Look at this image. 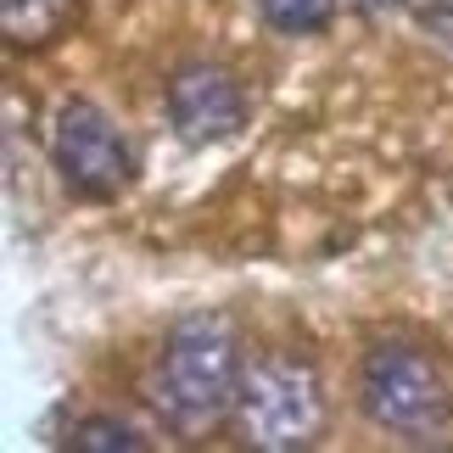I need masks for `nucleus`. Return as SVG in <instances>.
Returning <instances> with one entry per match:
<instances>
[{"label": "nucleus", "mask_w": 453, "mask_h": 453, "mask_svg": "<svg viewBox=\"0 0 453 453\" xmlns=\"http://www.w3.org/2000/svg\"><path fill=\"white\" fill-rule=\"evenodd\" d=\"M62 448H73V453H146L151 437L141 426L118 420V414H79L62 431Z\"/></svg>", "instance_id": "7"}, {"label": "nucleus", "mask_w": 453, "mask_h": 453, "mask_svg": "<svg viewBox=\"0 0 453 453\" xmlns=\"http://www.w3.org/2000/svg\"><path fill=\"white\" fill-rule=\"evenodd\" d=\"M84 0H0V28L12 50H45L79 23Z\"/></svg>", "instance_id": "6"}, {"label": "nucleus", "mask_w": 453, "mask_h": 453, "mask_svg": "<svg viewBox=\"0 0 453 453\" xmlns=\"http://www.w3.org/2000/svg\"><path fill=\"white\" fill-rule=\"evenodd\" d=\"M392 6H403L420 28L448 34V40H453V0H392Z\"/></svg>", "instance_id": "9"}, {"label": "nucleus", "mask_w": 453, "mask_h": 453, "mask_svg": "<svg viewBox=\"0 0 453 453\" xmlns=\"http://www.w3.org/2000/svg\"><path fill=\"white\" fill-rule=\"evenodd\" d=\"M241 375H247V358H241L235 325L224 313H190L157 347L146 392H151L157 420L173 437L202 442L207 431H219L235 414Z\"/></svg>", "instance_id": "1"}, {"label": "nucleus", "mask_w": 453, "mask_h": 453, "mask_svg": "<svg viewBox=\"0 0 453 453\" xmlns=\"http://www.w3.org/2000/svg\"><path fill=\"white\" fill-rule=\"evenodd\" d=\"M50 168L79 202H118L134 185V146L90 96H67L50 118Z\"/></svg>", "instance_id": "4"}, {"label": "nucleus", "mask_w": 453, "mask_h": 453, "mask_svg": "<svg viewBox=\"0 0 453 453\" xmlns=\"http://www.w3.org/2000/svg\"><path fill=\"white\" fill-rule=\"evenodd\" d=\"M325 387L319 370L308 358H257L241 375V397H235V431L241 442L257 453H297L325 437Z\"/></svg>", "instance_id": "3"}, {"label": "nucleus", "mask_w": 453, "mask_h": 453, "mask_svg": "<svg viewBox=\"0 0 453 453\" xmlns=\"http://www.w3.org/2000/svg\"><path fill=\"white\" fill-rule=\"evenodd\" d=\"M358 409L375 431L431 442L453 426V380L431 353L409 342H375L358 358Z\"/></svg>", "instance_id": "2"}, {"label": "nucleus", "mask_w": 453, "mask_h": 453, "mask_svg": "<svg viewBox=\"0 0 453 453\" xmlns=\"http://www.w3.org/2000/svg\"><path fill=\"white\" fill-rule=\"evenodd\" d=\"M163 101H168V124L185 146H219V141H235L241 124H247V90L230 67L219 62H180L163 84Z\"/></svg>", "instance_id": "5"}, {"label": "nucleus", "mask_w": 453, "mask_h": 453, "mask_svg": "<svg viewBox=\"0 0 453 453\" xmlns=\"http://www.w3.org/2000/svg\"><path fill=\"white\" fill-rule=\"evenodd\" d=\"M257 17L286 40H308L336 23V0H257Z\"/></svg>", "instance_id": "8"}]
</instances>
